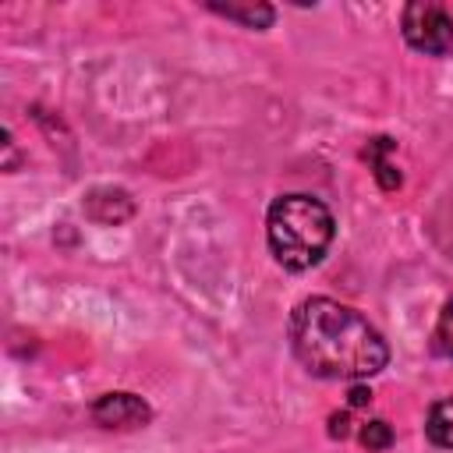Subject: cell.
<instances>
[{
	"label": "cell",
	"instance_id": "cell-7",
	"mask_svg": "<svg viewBox=\"0 0 453 453\" xmlns=\"http://www.w3.org/2000/svg\"><path fill=\"white\" fill-rule=\"evenodd\" d=\"M386 145H389V138H375V142H368V149H365V159L375 166V177H379V184H382L386 191H393V188H400V173H396V166H393L389 159H382Z\"/></svg>",
	"mask_w": 453,
	"mask_h": 453
},
{
	"label": "cell",
	"instance_id": "cell-8",
	"mask_svg": "<svg viewBox=\"0 0 453 453\" xmlns=\"http://www.w3.org/2000/svg\"><path fill=\"white\" fill-rule=\"evenodd\" d=\"M357 439L368 446V449H389V442H393V428L382 421V418H372V421H365L361 425V432H357Z\"/></svg>",
	"mask_w": 453,
	"mask_h": 453
},
{
	"label": "cell",
	"instance_id": "cell-11",
	"mask_svg": "<svg viewBox=\"0 0 453 453\" xmlns=\"http://www.w3.org/2000/svg\"><path fill=\"white\" fill-rule=\"evenodd\" d=\"M372 403V389H365L361 382L350 386V407H368Z\"/></svg>",
	"mask_w": 453,
	"mask_h": 453
},
{
	"label": "cell",
	"instance_id": "cell-10",
	"mask_svg": "<svg viewBox=\"0 0 453 453\" xmlns=\"http://www.w3.org/2000/svg\"><path fill=\"white\" fill-rule=\"evenodd\" d=\"M329 435L347 439V435H350V418H347V414H333V418H329Z\"/></svg>",
	"mask_w": 453,
	"mask_h": 453
},
{
	"label": "cell",
	"instance_id": "cell-9",
	"mask_svg": "<svg viewBox=\"0 0 453 453\" xmlns=\"http://www.w3.org/2000/svg\"><path fill=\"white\" fill-rule=\"evenodd\" d=\"M432 340H435V350H439V354L453 357V301H446V304H442V311H439V322H435V333H432Z\"/></svg>",
	"mask_w": 453,
	"mask_h": 453
},
{
	"label": "cell",
	"instance_id": "cell-2",
	"mask_svg": "<svg viewBox=\"0 0 453 453\" xmlns=\"http://www.w3.org/2000/svg\"><path fill=\"white\" fill-rule=\"evenodd\" d=\"M333 234H336L333 212L319 198L301 191L273 198L265 212L269 251L290 273H308L311 265H319L333 244Z\"/></svg>",
	"mask_w": 453,
	"mask_h": 453
},
{
	"label": "cell",
	"instance_id": "cell-6",
	"mask_svg": "<svg viewBox=\"0 0 453 453\" xmlns=\"http://www.w3.org/2000/svg\"><path fill=\"white\" fill-rule=\"evenodd\" d=\"M209 11L230 18V21H241V25H248V28H269L273 18H276V11H273L269 4H216V0H212Z\"/></svg>",
	"mask_w": 453,
	"mask_h": 453
},
{
	"label": "cell",
	"instance_id": "cell-5",
	"mask_svg": "<svg viewBox=\"0 0 453 453\" xmlns=\"http://www.w3.org/2000/svg\"><path fill=\"white\" fill-rule=\"evenodd\" d=\"M425 435H428L432 446H439V449H453V396L435 400V403L428 407Z\"/></svg>",
	"mask_w": 453,
	"mask_h": 453
},
{
	"label": "cell",
	"instance_id": "cell-4",
	"mask_svg": "<svg viewBox=\"0 0 453 453\" xmlns=\"http://www.w3.org/2000/svg\"><path fill=\"white\" fill-rule=\"evenodd\" d=\"M152 418L149 403L134 393H103L92 403V421L103 428H138Z\"/></svg>",
	"mask_w": 453,
	"mask_h": 453
},
{
	"label": "cell",
	"instance_id": "cell-3",
	"mask_svg": "<svg viewBox=\"0 0 453 453\" xmlns=\"http://www.w3.org/2000/svg\"><path fill=\"white\" fill-rule=\"evenodd\" d=\"M403 42L425 57H453V14L442 4L414 0L400 14Z\"/></svg>",
	"mask_w": 453,
	"mask_h": 453
},
{
	"label": "cell",
	"instance_id": "cell-1",
	"mask_svg": "<svg viewBox=\"0 0 453 453\" xmlns=\"http://www.w3.org/2000/svg\"><path fill=\"white\" fill-rule=\"evenodd\" d=\"M290 350L315 379L365 382L389 365L382 333L354 308L333 297H304L290 311Z\"/></svg>",
	"mask_w": 453,
	"mask_h": 453
}]
</instances>
